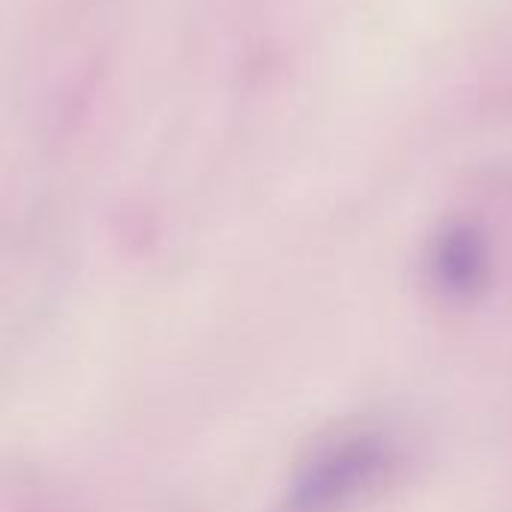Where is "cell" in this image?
<instances>
[{
    "label": "cell",
    "instance_id": "6da1fadb",
    "mask_svg": "<svg viewBox=\"0 0 512 512\" xmlns=\"http://www.w3.org/2000/svg\"><path fill=\"white\" fill-rule=\"evenodd\" d=\"M393 441L354 432L324 447L297 477L285 512H339L372 489L393 465Z\"/></svg>",
    "mask_w": 512,
    "mask_h": 512
}]
</instances>
